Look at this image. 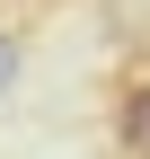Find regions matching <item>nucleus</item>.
<instances>
[{"label":"nucleus","instance_id":"nucleus-1","mask_svg":"<svg viewBox=\"0 0 150 159\" xmlns=\"http://www.w3.org/2000/svg\"><path fill=\"white\" fill-rule=\"evenodd\" d=\"M115 159H150V80H124L115 97Z\"/></svg>","mask_w":150,"mask_h":159}]
</instances>
